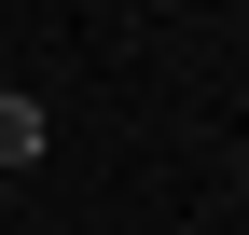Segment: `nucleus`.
Segmentation results:
<instances>
[{"label":"nucleus","instance_id":"1","mask_svg":"<svg viewBox=\"0 0 249 235\" xmlns=\"http://www.w3.org/2000/svg\"><path fill=\"white\" fill-rule=\"evenodd\" d=\"M55 152V125H42V97H28V83H0V194L28 180V166Z\"/></svg>","mask_w":249,"mask_h":235}]
</instances>
